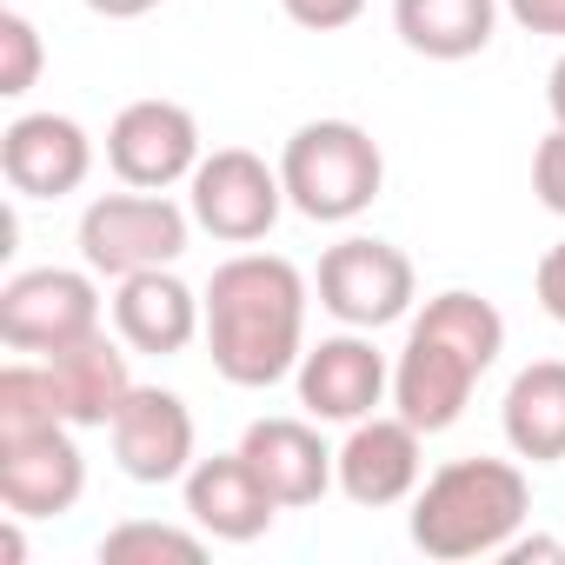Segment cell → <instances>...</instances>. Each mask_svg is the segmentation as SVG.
<instances>
[{
  "mask_svg": "<svg viewBox=\"0 0 565 565\" xmlns=\"http://www.w3.org/2000/svg\"><path fill=\"white\" fill-rule=\"evenodd\" d=\"M206 353L226 386H279L307 353V273L279 253H233L206 279Z\"/></svg>",
  "mask_w": 565,
  "mask_h": 565,
  "instance_id": "cell-1",
  "label": "cell"
},
{
  "mask_svg": "<svg viewBox=\"0 0 565 565\" xmlns=\"http://www.w3.org/2000/svg\"><path fill=\"white\" fill-rule=\"evenodd\" d=\"M499 353H505V320L486 294H466V287L433 294L413 313L406 347L393 360V413L413 419L419 433L459 426V413L472 406V386L492 373Z\"/></svg>",
  "mask_w": 565,
  "mask_h": 565,
  "instance_id": "cell-2",
  "label": "cell"
},
{
  "mask_svg": "<svg viewBox=\"0 0 565 565\" xmlns=\"http://www.w3.org/2000/svg\"><path fill=\"white\" fill-rule=\"evenodd\" d=\"M532 486L512 459H446L413 492V545L426 558H499L505 539L525 525Z\"/></svg>",
  "mask_w": 565,
  "mask_h": 565,
  "instance_id": "cell-3",
  "label": "cell"
},
{
  "mask_svg": "<svg viewBox=\"0 0 565 565\" xmlns=\"http://www.w3.org/2000/svg\"><path fill=\"white\" fill-rule=\"evenodd\" d=\"M279 180H287L294 213H307L320 226H347L380 200L386 153L360 120H307L279 147Z\"/></svg>",
  "mask_w": 565,
  "mask_h": 565,
  "instance_id": "cell-4",
  "label": "cell"
},
{
  "mask_svg": "<svg viewBox=\"0 0 565 565\" xmlns=\"http://www.w3.org/2000/svg\"><path fill=\"white\" fill-rule=\"evenodd\" d=\"M186 233H193V206H180L167 193H147V186H127V193L87 200V213H81V259L100 279H127V273L173 266L186 253Z\"/></svg>",
  "mask_w": 565,
  "mask_h": 565,
  "instance_id": "cell-5",
  "label": "cell"
},
{
  "mask_svg": "<svg viewBox=\"0 0 565 565\" xmlns=\"http://www.w3.org/2000/svg\"><path fill=\"white\" fill-rule=\"evenodd\" d=\"M320 307L340 320V327H360V333H380L393 320L413 313L419 300V273L413 259L393 246V239H373V233H347L340 246L320 253Z\"/></svg>",
  "mask_w": 565,
  "mask_h": 565,
  "instance_id": "cell-6",
  "label": "cell"
},
{
  "mask_svg": "<svg viewBox=\"0 0 565 565\" xmlns=\"http://www.w3.org/2000/svg\"><path fill=\"white\" fill-rule=\"evenodd\" d=\"M94 266H28L0 287V340L8 353H61L87 333H100V287Z\"/></svg>",
  "mask_w": 565,
  "mask_h": 565,
  "instance_id": "cell-7",
  "label": "cell"
},
{
  "mask_svg": "<svg viewBox=\"0 0 565 565\" xmlns=\"http://www.w3.org/2000/svg\"><path fill=\"white\" fill-rule=\"evenodd\" d=\"M186 206H193V226L226 239V246H253L273 233V220L287 213V180L279 167H266L253 147H213L193 180H186Z\"/></svg>",
  "mask_w": 565,
  "mask_h": 565,
  "instance_id": "cell-8",
  "label": "cell"
},
{
  "mask_svg": "<svg viewBox=\"0 0 565 565\" xmlns=\"http://www.w3.org/2000/svg\"><path fill=\"white\" fill-rule=\"evenodd\" d=\"M200 120L180 100H127L107 127V167L120 173V186H147L167 193L180 180H193L200 167Z\"/></svg>",
  "mask_w": 565,
  "mask_h": 565,
  "instance_id": "cell-9",
  "label": "cell"
},
{
  "mask_svg": "<svg viewBox=\"0 0 565 565\" xmlns=\"http://www.w3.org/2000/svg\"><path fill=\"white\" fill-rule=\"evenodd\" d=\"M294 386H300L307 419H320V426H353V419H366V413L386 406L393 366H386V353L373 347V333L347 327V333H333V340H320V347L300 353Z\"/></svg>",
  "mask_w": 565,
  "mask_h": 565,
  "instance_id": "cell-10",
  "label": "cell"
},
{
  "mask_svg": "<svg viewBox=\"0 0 565 565\" xmlns=\"http://www.w3.org/2000/svg\"><path fill=\"white\" fill-rule=\"evenodd\" d=\"M107 439H114V459H120V472H127L134 486H173V479H186L193 459H200V452H193V446H200L193 413H186V399L167 393V386H134L127 406L114 413Z\"/></svg>",
  "mask_w": 565,
  "mask_h": 565,
  "instance_id": "cell-11",
  "label": "cell"
},
{
  "mask_svg": "<svg viewBox=\"0 0 565 565\" xmlns=\"http://www.w3.org/2000/svg\"><path fill=\"white\" fill-rule=\"evenodd\" d=\"M419 426L399 419V413H366L347 426L340 452H333V486L353 499V505H399L419 492L426 479V459H419Z\"/></svg>",
  "mask_w": 565,
  "mask_h": 565,
  "instance_id": "cell-12",
  "label": "cell"
},
{
  "mask_svg": "<svg viewBox=\"0 0 565 565\" xmlns=\"http://www.w3.org/2000/svg\"><path fill=\"white\" fill-rule=\"evenodd\" d=\"M81 426H47L0 439V505L21 519H61L87 492V459H81Z\"/></svg>",
  "mask_w": 565,
  "mask_h": 565,
  "instance_id": "cell-13",
  "label": "cell"
},
{
  "mask_svg": "<svg viewBox=\"0 0 565 565\" xmlns=\"http://www.w3.org/2000/svg\"><path fill=\"white\" fill-rule=\"evenodd\" d=\"M0 173L21 200H61L81 193L94 173V140L74 114H21L0 134Z\"/></svg>",
  "mask_w": 565,
  "mask_h": 565,
  "instance_id": "cell-14",
  "label": "cell"
},
{
  "mask_svg": "<svg viewBox=\"0 0 565 565\" xmlns=\"http://www.w3.org/2000/svg\"><path fill=\"white\" fill-rule=\"evenodd\" d=\"M180 499H186V519L206 539H220V545H253L279 512H287V505L266 492V479L246 466L239 446L233 452H213V459H193V472L180 479Z\"/></svg>",
  "mask_w": 565,
  "mask_h": 565,
  "instance_id": "cell-15",
  "label": "cell"
},
{
  "mask_svg": "<svg viewBox=\"0 0 565 565\" xmlns=\"http://www.w3.org/2000/svg\"><path fill=\"white\" fill-rule=\"evenodd\" d=\"M114 333H120L134 353L173 360V353H186V347L206 333V300L186 287L173 266L127 273V279H114Z\"/></svg>",
  "mask_w": 565,
  "mask_h": 565,
  "instance_id": "cell-16",
  "label": "cell"
},
{
  "mask_svg": "<svg viewBox=\"0 0 565 565\" xmlns=\"http://www.w3.org/2000/svg\"><path fill=\"white\" fill-rule=\"evenodd\" d=\"M239 452L279 505H320L327 486H333V446L320 439L313 419H287V413L253 419L239 433Z\"/></svg>",
  "mask_w": 565,
  "mask_h": 565,
  "instance_id": "cell-17",
  "label": "cell"
},
{
  "mask_svg": "<svg viewBox=\"0 0 565 565\" xmlns=\"http://www.w3.org/2000/svg\"><path fill=\"white\" fill-rule=\"evenodd\" d=\"M120 347L127 340H107V327H100V333L47 353V373H54V393H61L67 426H114V413L134 393V373H127V353Z\"/></svg>",
  "mask_w": 565,
  "mask_h": 565,
  "instance_id": "cell-18",
  "label": "cell"
},
{
  "mask_svg": "<svg viewBox=\"0 0 565 565\" xmlns=\"http://www.w3.org/2000/svg\"><path fill=\"white\" fill-rule=\"evenodd\" d=\"M505 0H393V34L419 61H472L492 47Z\"/></svg>",
  "mask_w": 565,
  "mask_h": 565,
  "instance_id": "cell-19",
  "label": "cell"
},
{
  "mask_svg": "<svg viewBox=\"0 0 565 565\" xmlns=\"http://www.w3.org/2000/svg\"><path fill=\"white\" fill-rule=\"evenodd\" d=\"M499 426L519 459H532V466L565 459V360H532L525 373H512Z\"/></svg>",
  "mask_w": 565,
  "mask_h": 565,
  "instance_id": "cell-20",
  "label": "cell"
},
{
  "mask_svg": "<svg viewBox=\"0 0 565 565\" xmlns=\"http://www.w3.org/2000/svg\"><path fill=\"white\" fill-rule=\"evenodd\" d=\"M206 532L200 525H160V519H120L100 539V565H200L206 558Z\"/></svg>",
  "mask_w": 565,
  "mask_h": 565,
  "instance_id": "cell-21",
  "label": "cell"
},
{
  "mask_svg": "<svg viewBox=\"0 0 565 565\" xmlns=\"http://www.w3.org/2000/svg\"><path fill=\"white\" fill-rule=\"evenodd\" d=\"M47 426H67L61 413V393H54V373L47 360H14L0 366V439H21V433H47Z\"/></svg>",
  "mask_w": 565,
  "mask_h": 565,
  "instance_id": "cell-22",
  "label": "cell"
},
{
  "mask_svg": "<svg viewBox=\"0 0 565 565\" xmlns=\"http://www.w3.org/2000/svg\"><path fill=\"white\" fill-rule=\"evenodd\" d=\"M41 61H47V47H41V28H34L21 8H0V94H8V100L34 94V81H41Z\"/></svg>",
  "mask_w": 565,
  "mask_h": 565,
  "instance_id": "cell-23",
  "label": "cell"
},
{
  "mask_svg": "<svg viewBox=\"0 0 565 565\" xmlns=\"http://www.w3.org/2000/svg\"><path fill=\"white\" fill-rule=\"evenodd\" d=\"M532 193H539L545 213L565 220V127H552L539 140V153H532Z\"/></svg>",
  "mask_w": 565,
  "mask_h": 565,
  "instance_id": "cell-24",
  "label": "cell"
},
{
  "mask_svg": "<svg viewBox=\"0 0 565 565\" xmlns=\"http://www.w3.org/2000/svg\"><path fill=\"white\" fill-rule=\"evenodd\" d=\"M279 8H287V21L307 28V34H340V28H353L366 14V0H279Z\"/></svg>",
  "mask_w": 565,
  "mask_h": 565,
  "instance_id": "cell-25",
  "label": "cell"
},
{
  "mask_svg": "<svg viewBox=\"0 0 565 565\" xmlns=\"http://www.w3.org/2000/svg\"><path fill=\"white\" fill-rule=\"evenodd\" d=\"M505 14L525 28V34H545V41H565V0H505Z\"/></svg>",
  "mask_w": 565,
  "mask_h": 565,
  "instance_id": "cell-26",
  "label": "cell"
},
{
  "mask_svg": "<svg viewBox=\"0 0 565 565\" xmlns=\"http://www.w3.org/2000/svg\"><path fill=\"white\" fill-rule=\"evenodd\" d=\"M539 307H545V313L565 327V239H558V246L539 259Z\"/></svg>",
  "mask_w": 565,
  "mask_h": 565,
  "instance_id": "cell-27",
  "label": "cell"
},
{
  "mask_svg": "<svg viewBox=\"0 0 565 565\" xmlns=\"http://www.w3.org/2000/svg\"><path fill=\"white\" fill-rule=\"evenodd\" d=\"M499 558H505V565H532V558H545V565H558V558H565V545H558V539H519V532H512Z\"/></svg>",
  "mask_w": 565,
  "mask_h": 565,
  "instance_id": "cell-28",
  "label": "cell"
},
{
  "mask_svg": "<svg viewBox=\"0 0 565 565\" xmlns=\"http://www.w3.org/2000/svg\"><path fill=\"white\" fill-rule=\"evenodd\" d=\"M153 8H160V0H87V14H100V21H140Z\"/></svg>",
  "mask_w": 565,
  "mask_h": 565,
  "instance_id": "cell-29",
  "label": "cell"
},
{
  "mask_svg": "<svg viewBox=\"0 0 565 565\" xmlns=\"http://www.w3.org/2000/svg\"><path fill=\"white\" fill-rule=\"evenodd\" d=\"M545 107H552V127H565V54H558L552 74H545Z\"/></svg>",
  "mask_w": 565,
  "mask_h": 565,
  "instance_id": "cell-30",
  "label": "cell"
}]
</instances>
